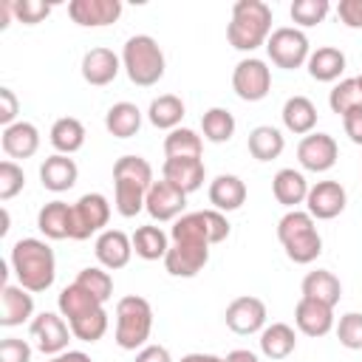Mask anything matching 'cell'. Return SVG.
<instances>
[{"mask_svg": "<svg viewBox=\"0 0 362 362\" xmlns=\"http://www.w3.org/2000/svg\"><path fill=\"white\" fill-rule=\"evenodd\" d=\"M11 269L23 288H28L31 294L45 291L57 277L54 249L40 238H23L11 246Z\"/></svg>", "mask_w": 362, "mask_h": 362, "instance_id": "cell-1", "label": "cell"}, {"mask_svg": "<svg viewBox=\"0 0 362 362\" xmlns=\"http://www.w3.org/2000/svg\"><path fill=\"white\" fill-rule=\"evenodd\" d=\"M153 187V167L141 156H122L113 164L116 212L122 218H136L144 209L147 192Z\"/></svg>", "mask_w": 362, "mask_h": 362, "instance_id": "cell-2", "label": "cell"}, {"mask_svg": "<svg viewBox=\"0 0 362 362\" xmlns=\"http://www.w3.org/2000/svg\"><path fill=\"white\" fill-rule=\"evenodd\" d=\"M272 37V8L263 0H238L226 25V40L238 51H255Z\"/></svg>", "mask_w": 362, "mask_h": 362, "instance_id": "cell-3", "label": "cell"}, {"mask_svg": "<svg viewBox=\"0 0 362 362\" xmlns=\"http://www.w3.org/2000/svg\"><path fill=\"white\" fill-rule=\"evenodd\" d=\"M277 238L286 249V257L291 263H314L322 255V238L317 232V223L303 209H288L277 223Z\"/></svg>", "mask_w": 362, "mask_h": 362, "instance_id": "cell-4", "label": "cell"}, {"mask_svg": "<svg viewBox=\"0 0 362 362\" xmlns=\"http://www.w3.org/2000/svg\"><path fill=\"white\" fill-rule=\"evenodd\" d=\"M122 68L139 88H150L164 76V51L150 34H136L122 48Z\"/></svg>", "mask_w": 362, "mask_h": 362, "instance_id": "cell-5", "label": "cell"}, {"mask_svg": "<svg viewBox=\"0 0 362 362\" xmlns=\"http://www.w3.org/2000/svg\"><path fill=\"white\" fill-rule=\"evenodd\" d=\"M153 331V308L144 297L127 294L116 303V345L122 351L144 348Z\"/></svg>", "mask_w": 362, "mask_h": 362, "instance_id": "cell-6", "label": "cell"}, {"mask_svg": "<svg viewBox=\"0 0 362 362\" xmlns=\"http://www.w3.org/2000/svg\"><path fill=\"white\" fill-rule=\"evenodd\" d=\"M229 238V221L223 212L218 209H198V212H187L173 223L170 240H192V243H223Z\"/></svg>", "mask_w": 362, "mask_h": 362, "instance_id": "cell-7", "label": "cell"}, {"mask_svg": "<svg viewBox=\"0 0 362 362\" xmlns=\"http://www.w3.org/2000/svg\"><path fill=\"white\" fill-rule=\"evenodd\" d=\"M266 54H269V59H272L277 68L294 71V68L305 65L308 57H311L308 37H305L300 28H291V25L274 28L272 37L266 40Z\"/></svg>", "mask_w": 362, "mask_h": 362, "instance_id": "cell-8", "label": "cell"}, {"mask_svg": "<svg viewBox=\"0 0 362 362\" xmlns=\"http://www.w3.org/2000/svg\"><path fill=\"white\" fill-rule=\"evenodd\" d=\"M110 221V204L102 192H85L71 206V240H88L96 232H105Z\"/></svg>", "mask_w": 362, "mask_h": 362, "instance_id": "cell-9", "label": "cell"}, {"mask_svg": "<svg viewBox=\"0 0 362 362\" xmlns=\"http://www.w3.org/2000/svg\"><path fill=\"white\" fill-rule=\"evenodd\" d=\"M232 88L243 102H260L272 90V71L263 59L246 57L232 71Z\"/></svg>", "mask_w": 362, "mask_h": 362, "instance_id": "cell-10", "label": "cell"}, {"mask_svg": "<svg viewBox=\"0 0 362 362\" xmlns=\"http://www.w3.org/2000/svg\"><path fill=\"white\" fill-rule=\"evenodd\" d=\"M71 337H74L71 325L54 311H42L31 320V339H34L37 351H42L45 356H57V354L68 351Z\"/></svg>", "mask_w": 362, "mask_h": 362, "instance_id": "cell-11", "label": "cell"}, {"mask_svg": "<svg viewBox=\"0 0 362 362\" xmlns=\"http://www.w3.org/2000/svg\"><path fill=\"white\" fill-rule=\"evenodd\" d=\"M223 320H226V328L235 331V334H240V337L257 334V331L266 328V303L260 297H252V294L235 297L226 305Z\"/></svg>", "mask_w": 362, "mask_h": 362, "instance_id": "cell-12", "label": "cell"}, {"mask_svg": "<svg viewBox=\"0 0 362 362\" xmlns=\"http://www.w3.org/2000/svg\"><path fill=\"white\" fill-rule=\"evenodd\" d=\"M339 147L328 133H308L297 144V161L308 173H328L337 164Z\"/></svg>", "mask_w": 362, "mask_h": 362, "instance_id": "cell-13", "label": "cell"}, {"mask_svg": "<svg viewBox=\"0 0 362 362\" xmlns=\"http://www.w3.org/2000/svg\"><path fill=\"white\" fill-rule=\"evenodd\" d=\"M209 260V246L206 243H192V240H170L164 269L173 277H195Z\"/></svg>", "mask_w": 362, "mask_h": 362, "instance_id": "cell-14", "label": "cell"}, {"mask_svg": "<svg viewBox=\"0 0 362 362\" xmlns=\"http://www.w3.org/2000/svg\"><path fill=\"white\" fill-rule=\"evenodd\" d=\"M184 206H187V192H181L178 187H173L170 181H153L150 192H147V201H144V209L153 221H178L184 215Z\"/></svg>", "mask_w": 362, "mask_h": 362, "instance_id": "cell-15", "label": "cell"}, {"mask_svg": "<svg viewBox=\"0 0 362 362\" xmlns=\"http://www.w3.org/2000/svg\"><path fill=\"white\" fill-rule=\"evenodd\" d=\"M345 204H348V195H345V187L339 181H317L308 189L305 212L317 221H331L345 209Z\"/></svg>", "mask_w": 362, "mask_h": 362, "instance_id": "cell-16", "label": "cell"}, {"mask_svg": "<svg viewBox=\"0 0 362 362\" xmlns=\"http://www.w3.org/2000/svg\"><path fill=\"white\" fill-rule=\"evenodd\" d=\"M68 14L82 28H102L119 20L122 3L119 0H71Z\"/></svg>", "mask_w": 362, "mask_h": 362, "instance_id": "cell-17", "label": "cell"}, {"mask_svg": "<svg viewBox=\"0 0 362 362\" xmlns=\"http://www.w3.org/2000/svg\"><path fill=\"white\" fill-rule=\"evenodd\" d=\"M93 252L102 269H110V272L124 269L133 257V238H127L122 229H105L99 232Z\"/></svg>", "mask_w": 362, "mask_h": 362, "instance_id": "cell-18", "label": "cell"}, {"mask_svg": "<svg viewBox=\"0 0 362 362\" xmlns=\"http://www.w3.org/2000/svg\"><path fill=\"white\" fill-rule=\"evenodd\" d=\"M294 322L305 337H325L334 328V308L320 300L300 297L294 305Z\"/></svg>", "mask_w": 362, "mask_h": 362, "instance_id": "cell-19", "label": "cell"}, {"mask_svg": "<svg viewBox=\"0 0 362 362\" xmlns=\"http://www.w3.org/2000/svg\"><path fill=\"white\" fill-rule=\"evenodd\" d=\"M122 71V57H116L110 48H90L82 57V79L88 85H110Z\"/></svg>", "mask_w": 362, "mask_h": 362, "instance_id": "cell-20", "label": "cell"}, {"mask_svg": "<svg viewBox=\"0 0 362 362\" xmlns=\"http://www.w3.org/2000/svg\"><path fill=\"white\" fill-rule=\"evenodd\" d=\"M31 314H34L31 291L23 288V286L3 283V288H0V325H6V328L23 325Z\"/></svg>", "mask_w": 362, "mask_h": 362, "instance_id": "cell-21", "label": "cell"}, {"mask_svg": "<svg viewBox=\"0 0 362 362\" xmlns=\"http://www.w3.org/2000/svg\"><path fill=\"white\" fill-rule=\"evenodd\" d=\"M204 175H206V167H204L201 158H167L164 167H161V178L170 181L173 187H178L181 192H187V195L201 189Z\"/></svg>", "mask_w": 362, "mask_h": 362, "instance_id": "cell-22", "label": "cell"}, {"mask_svg": "<svg viewBox=\"0 0 362 362\" xmlns=\"http://www.w3.org/2000/svg\"><path fill=\"white\" fill-rule=\"evenodd\" d=\"M76 178H79L76 161L68 158V156H62V153H54V156H48V158L40 164V181H42V187L51 189V192H65V189H71V187L76 184Z\"/></svg>", "mask_w": 362, "mask_h": 362, "instance_id": "cell-23", "label": "cell"}, {"mask_svg": "<svg viewBox=\"0 0 362 362\" xmlns=\"http://www.w3.org/2000/svg\"><path fill=\"white\" fill-rule=\"evenodd\" d=\"M209 204L218 212H235V209H240L246 204V184L238 175H232V173H221L209 184Z\"/></svg>", "mask_w": 362, "mask_h": 362, "instance_id": "cell-24", "label": "cell"}, {"mask_svg": "<svg viewBox=\"0 0 362 362\" xmlns=\"http://www.w3.org/2000/svg\"><path fill=\"white\" fill-rule=\"evenodd\" d=\"M308 189H311V187H308L305 175H303L300 170H294V167H283V170H277V175L272 178V192H274L277 204H283V206H288V209H297V204H305Z\"/></svg>", "mask_w": 362, "mask_h": 362, "instance_id": "cell-25", "label": "cell"}, {"mask_svg": "<svg viewBox=\"0 0 362 362\" xmlns=\"http://www.w3.org/2000/svg\"><path fill=\"white\" fill-rule=\"evenodd\" d=\"M40 150V130L31 122H14L3 127V153L11 158H31Z\"/></svg>", "mask_w": 362, "mask_h": 362, "instance_id": "cell-26", "label": "cell"}, {"mask_svg": "<svg viewBox=\"0 0 362 362\" xmlns=\"http://www.w3.org/2000/svg\"><path fill=\"white\" fill-rule=\"evenodd\" d=\"M305 68H308V76L317 82H337L345 71V54L334 45H322V48L311 51Z\"/></svg>", "mask_w": 362, "mask_h": 362, "instance_id": "cell-27", "label": "cell"}, {"mask_svg": "<svg viewBox=\"0 0 362 362\" xmlns=\"http://www.w3.org/2000/svg\"><path fill=\"white\" fill-rule=\"evenodd\" d=\"M283 124L294 136H308L317 124V107L308 96H288L283 105Z\"/></svg>", "mask_w": 362, "mask_h": 362, "instance_id": "cell-28", "label": "cell"}, {"mask_svg": "<svg viewBox=\"0 0 362 362\" xmlns=\"http://www.w3.org/2000/svg\"><path fill=\"white\" fill-rule=\"evenodd\" d=\"M71 206L65 201H48L37 215V229L51 240L71 238Z\"/></svg>", "mask_w": 362, "mask_h": 362, "instance_id": "cell-29", "label": "cell"}, {"mask_svg": "<svg viewBox=\"0 0 362 362\" xmlns=\"http://www.w3.org/2000/svg\"><path fill=\"white\" fill-rule=\"evenodd\" d=\"M303 297H311V300H320L325 305H337L339 297H342V283L334 272L328 269H317V272H308L303 277Z\"/></svg>", "mask_w": 362, "mask_h": 362, "instance_id": "cell-30", "label": "cell"}, {"mask_svg": "<svg viewBox=\"0 0 362 362\" xmlns=\"http://www.w3.org/2000/svg\"><path fill=\"white\" fill-rule=\"evenodd\" d=\"M297 348V334L286 322H272L260 331V351L269 359H286Z\"/></svg>", "mask_w": 362, "mask_h": 362, "instance_id": "cell-31", "label": "cell"}, {"mask_svg": "<svg viewBox=\"0 0 362 362\" xmlns=\"http://www.w3.org/2000/svg\"><path fill=\"white\" fill-rule=\"evenodd\" d=\"M184 113H187V107H184V102H181L175 93H161V96H156V99L150 102V107H147V119H150V124L158 127V130H175V127L181 124Z\"/></svg>", "mask_w": 362, "mask_h": 362, "instance_id": "cell-32", "label": "cell"}, {"mask_svg": "<svg viewBox=\"0 0 362 362\" xmlns=\"http://www.w3.org/2000/svg\"><path fill=\"white\" fill-rule=\"evenodd\" d=\"M105 127L110 136L116 139H130L139 133L141 127V110L133 102H116L110 105V110L105 113Z\"/></svg>", "mask_w": 362, "mask_h": 362, "instance_id": "cell-33", "label": "cell"}, {"mask_svg": "<svg viewBox=\"0 0 362 362\" xmlns=\"http://www.w3.org/2000/svg\"><path fill=\"white\" fill-rule=\"evenodd\" d=\"M167 249H170V238L161 226L147 223V226H139L133 232V252L141 260H164Z\"/></svg>", "mask_w": 362, "mask_h": 362, "instance_id": "cell-34", "label": "cell"}, {"mask_svg": "<svg viewBox=\"0 0 362 362\" xmlns=\"http://www.w3.org/2000/svg\"><path fill=\"white\" fill-rule=\"evenodd\" d=\"M51 144L62 156H71V153L82 150V144H85V124L79 119H74V116L57 119L51 124Z\"/></svg>", "mask_w": 362, "mask_h": 362, "instance_id": "cell-35", "label": "cell"}, {"mask_svg": "<svg viewBox=\"0 0 362 362\" xmlns=\"http://www.w3.org/2000/svg\"><path fill=\"white\" fill-rule=\"evenodd\" d=\"M249 153H252V158H257V161H272V158H277L280 153H283V147H286V139H283V133L277 130V127H272V124H257L252 133H249Z\"/></svg>", "mask_w": 362, "mask_h": 362, "instance_id": "cell-36", "label": "cell"}, {"mask_svg": "<svg viewBox=\"0 0 362 362\" xmlns=\"http://www.w3.org/2000/svg\"><path fill=\"white\" fill-rule=\"evenodd\" d=\"M57 305H59V314L68 317V322H71V320H76V317H82V314H88V311L102 308L105 303H99V300H96L90 291H85L79 283H71V286H65V288L59 291Z\"/></svg>", "mask_w": 362, "mask_h": 362, "instance_id": "cell-37", "label": "cell"}, {"mask_svg": "<svg viewBox=\"0 0 362 362\" xmlns=\"http://www.w3.org/2000/svg\"><path fill=\"white\" fill-rule=\"evenodd\" d=\"M204 141L189 127H175L164 136V153L167 158H201Z\"/></svg>", "mask_w": 362, "mask_h": 362, "instance_id": "cell-38", "label": "cell"}, {"mask_svg": "<svg viewBox=\"0 0 362 362\" xmlns=\"http://www.w3.org/2000/svg\"><path fill=\"white\" fill-rule=\"evenodd\" d=\"M201 130H204V139L206 141L223 144V141H229L235 136V116L226 107H209L201 116Z\"/></svg>", "mask_w": 362, "mask_h": 362, "instance_id": "cell-39", "label": "cell"}, {"mask_svg": "<svg viewBox=\"0 0 362 362\" xmlns=\"http://www.w3.org/2000/svg\"><path fill=\"white\" fill-rule=\"evenodd\" d=\"M328 107L337 116H345L356 107H362V88L356 79H339L328 93Z\"/></svg>", "mask_w": 362, "mask_h": 362, "instance_id": "cell-40", "label": "cell"}, {"mask_svg": "<svg viewBox=\"0 0 362 362\" xmlns=\"http://www.w3.org/2000/svg\"><path fill=\"white\" fill-rule=\"evenodd\" d=\"M68 325H71V334H74L76 339H82V342H96V339H102L105 331H107V311H105V305H102V308H96V311H88V314L71 320Z\"/></svg>", "mask_w": 362, "mask_h": 362, "instance_id": "cell-41", "label": "cell"}, {"mask_svg": "<svg viewBox=\"0 0 362 362\" xmlns=\"http://www.w3.org/2000/svg\"><path fill=\"white\" fill-rule=\"evenodd\" d=\"M74 283H79L85 291H90L99 303H107L110 294H113V277H110L107 269H102V266H88V269H82Z\"/></svg>", "mask_w": 362, "mask_h": 362, "instance_id": "cell-42", "label": "cell"}, {"mask_svg": "<svg viewBox=\"0 0 362 362\" xmlns=\"http://www.w3.org/2000/svg\"><path fill=\"white\" fill-rule=\"evenodd\" d=\"M328 11H331V3H328V0H294L291 8H288L291 20H294L297 25H303V28L322 23V20L328 17Z\"/></svg>", "mask_w": 362, "mask_h": 362, "instance_id": "cell-43", "label": "cell"}, {"mask_svg": "<svg viewBox=\"0 0 362 362\" xmlns=\"http://www.w3.org/2000/svg\"><path fill=\"white\" fill-rule=\"evenodd\" d=\"M337 339L348 351H362V314L359 311H348V314L339 317Z\"/></svg>", "mask_w": 362, "mask_h": 362, "instance_id": "cell-44", "label": "cell"}, {"mask_svg": "<svg viewBox=\"0 0 362 362\" xmlns=\"http://www.w3.org/2000/svg\"><path fill=\"white\" fill-rule=\"evenodd\" d=\"M23 187H25L23 167L14 161H3L0 164V201H11L17 192H23Z\"/></svg>", "mask_w": 362, "mask_h": 362, "instance_id": "cell-45", "label": "cell"}, {"mask_svg": "<svg viewBox=\"0 0 362 362\" xmlns=\"http://www.w3.org/2000/svg\"><path fill=\"white\" fill-rule=\"evenodd\" d=\"M11 8H14V17L25 25H37L51 14V3H42V0H11Z\"/></svg>", "mask_w": 362, "mask_h": 362, "instance_id": "cell-46", "label": "cell"}, {"mask_svg": "<svg viewBox=\"0 0 362 362\" xmlns=\"http://www.w3.org/2000/svg\"><path fill=\"white\" fill-rule=\"evenodd\" d=\"M0 362H31V345L17 337H6L0 342Z\"/></svg>", "mask_w": 362, "mask_h": 362, "instance_id": "cell-47", "label": "cell"}, {"mask_svg": "<svg viewBox=\"0 0 362 362\" xmlns=\"http://www.w3.org/2000/svg\"><path fill=\"white\" fill-rule=\"evenodd\" d=\"M17 113H20V102L14 96L11 88H0V124L8 127L17 122Z\"/></svg>", "mask_w": 362, "mask_h": 362, "instance_id": "cell-48", "label": "cell"}, {"mask_svg": "<svg viewBox=\"0 0 362 362\" xmlns=\"http://www.w3.org/2000/svg\"><path fill=\"white\" fill-rule=\"evenodd\" d=\"M337 17L348 28H362V0H339Z\"/></svg>", "mask_w": 362, "mask_h": 362, "instance_id": "cell-49", "label": "cell"}, {"mask_svg": "<svg viewBox=\"0 0 362 362\" xmlns=\"http://www.w3.org/2000/svg\"><path fill=\"white\" fill-rule=\"evenodd\" d=\"M342 127H345V136H348L354 144L362 147V107L345 113V116H342Z\"/></svg>", "mask_w": 362, "mask_h": 362, "instance_id": "cell-50", "label": "cell"}, {"mask_svg": "<svg viewBox=\"0 0 362 362\" xmlns=\"http://www.w3.org/2000/svg\"><path fill=\"white\" fill-rule=\"evenodd\" d=\"M136 362H173V359H170V351L164 345H144L136 354Z\"/></svg>", "mask_w": 362, "mask_h": 362, "instance_id": "cell-51", "label": "cell"}, {"mask_svg": "<svg viewBox=\"0 0 362 362\" xmlns=\"http://www.w3.org/2000/svg\"><path fill=\"white\" fill-rule=\"evenodd\" d=\"M48 362H93L85 351H62V354H57V356H51Z\"/></svg>", "mask_w": 362, "mask_h": 362, "instance_id": "cell-52", "label": "cell"}, {"mask_svg": "<svg viewBox=\"0 0 362 362\" xmlns=\"http://www.w3.org/2000/svg\"><path fill=\"white\" fill-rule=\"evenodd\" d=\"M226 362H260V359H257V354H252L246 348H235L226 354Z\"/></svg>", "mask_w": 362, "mask_h": 362, "instance_id": "cell-53", "label": "cell"}, {"mask_svg": "<svg viewBox=\"0 0 362 362\" xmlns=\"http://www.w3.org/2000/svg\"><path fill=\"white\" fill-rule=\"evenodd\" d=\"M181 362H226V356H215V354H187V356H181Z\"/></svg>", "mask_w": 362, "mask_h": 362, "instance_id": "cell-54", "label": "cell"}, {"mask_svg": "<svg viewBox=\"0 0 362 362\" xmlns=\"http://www.w3.org/2000/svg\"><path fill=\"white\" fill-rule=\"evenodd\" d=\"M14 14V8H11V0H3L0 3V28H6L8 25V17Z\"/></svg>", "mask_w": 362, "mask_h": 362, "instance_id": "cell-55", "label": "cell"}, {"mask_svg": "<svg viewBox=\"0 0 362 362\" xmlns=\"http://www.w3.org/2000/svg\"><path fill=\"white\" fill-rule=\"evenodd\" d=\"M356 82H359V88H362V74H359V76H356Z\"/></svg>", "mask_w": 362, "mask_h": 362, "instance_id": "cell-56", "label": "cell"}]
</instances>
